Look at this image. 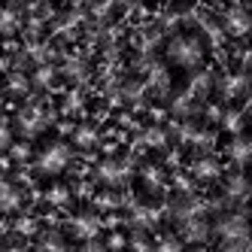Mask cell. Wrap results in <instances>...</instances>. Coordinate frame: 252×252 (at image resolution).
<instances>
[{
    "instance_id": "obj_35",
    "label": "cell",
    "mask_w": 252,
    "mask_h": 252,
    "mask_svg": "<svg viewBox=\"0 0 252 252\" xmlns=\"http://www.w3.org/2000/svg\"><path fill=\"white\" fill-rule=\"evenodd\" d=\"M3 252H28V249H22V246H6Z\"/></svg>"
},
{
    "instance_id": "obj_5",
    "label": "cell",
    "mask_w": 252,
    "mask_h": 252,
    "mask_svg": "<svg viewBox=\"0 0 252 252\" xmlns=\"http://www.w3.org/2000/svg\"><path fill=\"white\" fill-rule=\"evenodd\" d=\"M222 28H225L228 33H234V37H243V33H249L252 19H249L246 6H231V9L225 12V19H222Z\"/></svg>"
},
{
    "instance_id": "obj_24",
    "label": "cell",
    "mask_w": 252,
    "mask_h": 252,
    "mask_svg": "<svg viewBox=\"0 0 252 252\" xmlns=\"http://www.w3.org/2000/svg\"><path fill=\"white\" fill-rule=\"evenodd\" d=\"M40 252H70V249L64 246V240L58 237V234H49V237L40 240Z\"/></svg>"
},
{
    "instance_id": "obj_23",
    "label": "cell",
    "mask_w": 252,
    "mask_h": 252,
    "mask_svg": "<svg viewBox=\"0 0 252 252\" xmlns=\"http://www.w3.org/2000/svg\"><path fill=\"white\" fill-rule=\"evenodd\" d=\"M131 219H134L137 228H149V225L155 222V210H149V207H137Z\"/></svg>"
},
{
    "instance_id": "obj_14",
    "label": "cell",
    "mask_w": 252,
    "mask_h": 252,
    "mask_svg": "<svg viewBox=\"0 0 252 252\" xmlns=\"http://www.w3.org/2000/svg\"><path fill=\"white\" fill-rule=\"evenodd\" d=\"M210 88H213V79H210V73H194L191 76V82H189V97L194 100V97H204L207 92H210Z\"/></svg>"
},
{
    "instance_id": "obj_1",
    "label": "cell",
    "mask_w": 252,
    "mask_h": 252,
    "mask_svg": "<svg viewBox=\"0 0 252 252\" xmlns=\"http://www.w3.org/2000/svg\"><path fill=\"white\" fill-rule=\"evenodd\" d=\"M216 234L225 240L228 252H246L249 249V228H246V216L243 213L222 216L219 225H216Z\"/></svg>"
},
{
    "instance_id": "obj_16",
    "label": "cell",
    "mask_w": 252,
    "mask_h": 252,
    "mask_svg": "<svg viewBox=\"0 0 252 252\" xmlns=\"http://www.w3.org/2000/svg\"><path fill=\"white\" fill-rule=\"evenodd\" d=\"M73 140H76V146H82V149H92L94 143H97V131L92 128V125H79V128H76V134H73Z\"/></svg>"
},
{
    "instance_id": "obj_25",
    "label": "cell",
    "mask_w": 252,
    "mask_h": 252,
    "mask_svg": "<svg viewBox=\"0 0 252 252\" xmlns=\"http://www.w3.org/2000/svg\"><path fill=\"white\" fill-rule=\"evenodd\" d=\"M143 183H146L149 189H158L161 186V167H143Z\"/></svg>"
},
{
    "instance_id": "obj_17",
    "label": "cell",
    "mask_w": 252,
    "mask_h": 252,
    "mask_svg": "<svg viewBox=\"0 0 252 252\" xmlns=\"http://www.w3.org/2000/svg\"><path fill=\"white\" fill-rule=\"evenodd\" d=\"M19 28V12L9 6H0V33H12Z\"/></svg>"
},
{
    "instance_id": "obj_32",
    "label": "cell",
    "mask_w": 252,
    "mask_h": 252,
    "mask_svg": "<svg viewBox=\"0 0 252 252\" xmlns=\"http://www.w3.org/2000/svg\"><path fill=\"white\" fill-rule=\"evenodd\" d=\"M19 231L22 234H33V231H37V222H33V219H19Z\"/></svg>"
},
{
    "instance_id": "obj_11",
    "label": "cell",
    "mask_w": 252,
    "mask_h": 252,
    "mask_svg": "<svg viewBox=\"0 0 252 252\" xmlns=\"http://www.w3.org/2000/svg\"><path fill=\"white\" fill-rule=\"evenodd\" d=\"M225 194H228V201H246V194H249V183H246V176H243V173L228 176V183H225Z\"/></svg>"
},
{
    "instance_id": "obj_33",
    "label": "cell",
    "mask_w": 252,
    "mask_h": 252,
    "mask_svg": "<svg viewBox=\"0 0 252 252\" xmlns=\"http://www.w3.org/2000/svg\"><path fill=\"white\" fill-rule=\"evenodd\" d=\"M110 9H113L110 3H94V6H92V12H94V15H106Z\"/></svg>"
},
{
    "instance_id": "obj_22",
    "label": "cell",
    "mask_w": 252,
    "mask_h": 252,
    "mask_svg": "<svg viewBox=\"0 0 252 252\" xmlns=\"http://www.w3.org/2000/svg\"><path fill=\"white\" fill-rule=\"evenodd\" d=\"M149 85H155L158 92H164V88H167V70L161 67V64H152L149 67Z\"/></svg>"
},
{
    "instance_id": "obj_34",
    "label": "cell",
    "mask_w": 252,
    "mask_h": 252,
    "mask_svg": "<svg viewBox=\"0 0 252 252\" xmlns=\"http://www.w3.org/2000/svg\"><path fill=\"white\" fill-rule=\"evenodd\" d=\"M134 249H137V252H149V249H146V243H143V240H140V237H137V240H134Z\"/></svg>"
},
{
    "instance_id": "obj_28",
    "label": "cell",
    "mask_w": 252,
    "mask_h": 252,
    "mask_svg": "<svg viewBox=\"0 0 252 252\" xmlns=\"http://www.w3.org/2000/svg\"><path fill=\"white\" fill-rule=\"evenodd\" d=\"M64 73H67L70 79H85V64H79V61H70V64L64 67Z\"/></svg>"
},
{
    "instance_id": "obj_18",
    "label": "cell",
    "mask_w": 252,
    "mask_h": 252,
    "mask_svg": "<svg viewBox=\"0 0 252 252\" xmlns=\"http://www.w3.org/2000/svg\"><path fill=\"white\" fill-rule=\"evenodd\" d=\"M143 143H146V146H152V149H164V146H167V134L161 131V128H146Z\"/></svg>"
},
{
    "instance_id": "obj_8",
    "label": "cell",
    "mask_w": 252,
    "mask_h": 252,
    "mask_svg": "<svg viewBox=\"0 0 252 252\" xmlns=\"http://www.w3.org/2000/svg\"><path fill=\"white\" fill-rule=\"evenodd\" d=\"M97 231H100V219H97L94 213H79L76 219H73V234H76L79 240H94Z\"/></svg>"
},
{
    "instance_id": "obj_27",
    "label": "cell",
    "mask_w": 252,
    "mask_h": 252,
    "mask_svg": "<svg viewBox=\"0 0 252 252\" xmlns=\"http://www.w3.org/2000/svg\"><path fill=\"white\" fill-rule=\"evenodd\" d=\"M9 92L25 94V92H28V79H25L22 73H12V76H9Z\"/></svg>"
},
{
    "instance_id": "obj_29",
    "label": "cell",
    "mask_w": 252,
    "mask_h": 252,
    "mask_svg": "<svg viewBox=\"0 0 252 252\" xmlns=\"http://www.w3.org/2000/svg\"><path fill=\"white\" fill-rule=\"evenodd\" d=\"M9 146H12V128L6 122H0V152L9 149Z\"/></svg>"
},
{
    "instance_id": "obj_12",
    "label": "cell",
    "mask_w": 252,
    "mask_h": 252,
    "mask_svg": "<svg viewBox=\"0 0 252 252\" xmlns=\"http://www.w3.org/2000/svg\"><path fill=\"white\" fill-rule=\"evenodd\" d=\"M19 204H22V194H19V189H15V186H9L6 179H0V210H3V213H9V210H19Z\"/></svg>"
},
{
    "instance_id": "obj_13",
    "label": "cell",
    "mask_w": 252,
    "mask_h": 252,
    "mask_svg": "<svg viewBox=\"0 0 252 252\" xmlns=\"http://www.w3.org/2000/svg\"><path fill=\"white\" fill-rule=\"evenodd\" d=\"M219 173H222V167H219V161H216V158H197V161H194V176L204 179V183L216 179Z\"/></svg>"
},
{
    "instance_id": "obj_7",
    "label": "cell",
    "mask_w": 252,
    "mask_h": 252,
    "mask_svg": "<svg viewBox=\"0 0 252 252\" xmlns=\"http://www.w3.org/2000/svg\"><path fill=\"white\" fill-rule=\"evenodd\" d=\"M246 88H249V79H246V73H225L222 79H219V94L222 97H240V94H246Z\"/></svg>"
},
{
    "instance_id": "obj_21",
    "label": "cell",
    "mask_w": 252,
    "mask_h": 252,
    "mask_svg": "<svg viewBox=\"0 0 252 252\" xmlns=\"http://www.w3.org/2000/svg\"><path fill=\"white\" fill-rule=\"evenodd\" d=\"M46 201L55 204V207H64V204L70 201V189H67V186H52V189L46 191Z\"/></svg>"
},
{
    "instance_id": "obj_19",
    "label": "cell",
    "mask_w": 252,
    "mask_h": 252,
    "mask_svg": "<svg viewBox=\"0 0 252 252\" xmlns=\"http://www.w3.org/2000/svg\"><path fill=\"white\" fill-rule=\"evenodd\" d=\"M222 128H225V131H234V137H237V134H240V128H243V116H240L237 110L222 113Z\"/></svg>"
},
{
    "instance_id": "obj_6",
    "label": "cell",
    "mask_w": 252,
    "mask_h": 252,
    "mask_svg": "<svg viewBox=\"0 0 252 252\" xmlns=\"http://www.w3.org/2000/svg\"><path fill=\"white\" fill-rule=\"evenodd\" d=\"M179 234H183V240H189V243H204L210 237V225H207L204 216H194V219L179 222Z\"/></svg>"
},
{
    "instance_id": "obj_20",
    "label": "cell",
    "mask_w": 252,
    "mask_h": 252,
    "mask_svg": "<svg viewBox=\"0 0 252 252\" xmlns=\"http://www.w3.org/2000/svg\"><path fill=\"white\" fill-rule=\"evenodd\" d=\"M170 110H173L176 116H191V113H194V100H191L189 94H176L173 103H170Z\"/></svg>"
},
{
    "instance_id": "obj_15",
    "label": "cell",
    "mask_w": 252,
    "mask_h": 252,
    "mask_svg": "<svg viewBox=\"0 0 252 252\" xmlns=\"http://www.w3.org/2000/svg\"><path fill=\"white\" fill-rule=\"evenodd\" d=\"M55 79H58V70L52 67V64H40L37 70H33V85H37V88L55 85Z\"/></svg>"
},
{
    "instance_id": "obj_26",
    "label": "cell",
    "mask_w": 252,
    "mask_h": 252,
    "mask_svg": "<svg viewBox=\"0 0 252 252\" xmlns=\"http://www.w3.org/2000/svg\"><path fill=\"white\" fill-rule=\"evenodd\" d=\"M155 252H183V243H179V237H164L155 246Z\"/></svg>"
},
{
    "instance_id": "obj_9",
    "label": "cell",
    "mask_w": 252,
    "mask_h": 252,
    "mask_svg": "<svg viewBox=\"0 0 252 252\" xmlns=\"http://www.w3.org/2000/svg\"><path fill=\"white\" fill-rule=\"evenodd\" d=\"M19 128H22L28 137H33V134H40V131L46 128V116L37 110V106H25V110L19 113Z\"/></svg>"
},
{
    "instance_id": "obj_4",
    "label": "cell",
    "mask_w": 252,
    "mask_h": 252,
    "mask_svg": "<svg viewBox=\"0 0 252 252\" xmlns=\"http://www.w3.org/2000/svg\"><path fill=\"white\" fill-rule=\"evenodd\" d=\"M97 179L106 186H122V183L131 179V164L128 161H119V158H106L97 167Z\"/></svg>"
},
{
    "instance_id": "obj_3",
    "label": "cell",
    "mask_w": 252,
    "mask_h": 252,
    "mask_svg": "<svg viewBox=\"0 0 252 252\" xmlns=\"http://www.w3.org/2000/svg\"><path fill=\"white\" fill-rule=\"evenodd\" d=\"M67 164H70V146L67 143H49V146L37 155V167H40V173H46V176H58L61 170H67Z\"/></svg>"
},
{
    "instance_id": "obj_2",
    "label": "cell",
    "mask_w": 252,
    "mask_h": 252,
    "mask_svg": "<svg viewBox=\"0 0 252 252\" xmlns=\"http://www.w3.org/2000/svg\"><path fill=\"white\" fill-rule=\"evenodd\" d=\"M167 58L176 64V67H197L204 58V43L197 40V37H189V33H179V37H173L167 43Z\"/></svg>"
},
{
    "instance_id": "obj_31",
    "label": "cell",
    "mask_w": 252,
    "mask_h": 252,
    "mask_svg": "<svg viewBox=\"0 0 252 252\" xmlns=\"http://www.w3.org/2000/svg\"><path fill=\"white\" fill-rule=\"evenodd\" d=\"M119 204V197L113 194V191H103V194H97V207H116Z\"/></svg>"
},
{
    "instance_id": "obj_10",
    "label": "cell",
    "mask_w": 252,
    "mask_h": 252,
    "mask_svg": "<svg viewBox=\"0 0 252 252\" xmlns=\"http://www.w3.org/2000/svg\"><path fill=\"white\" fill-rule=\"evenodd\" d=\"M228 158L234 161V164L246 167V164H249V158H252V143H249L243 134H237V137L228 143Z\"/></svg>"
},
{
    "instance_id": "obj_30",
    "label": "cell",
    "mask_w": 252,
    "mask_h": 252,
    "mask_svg": "<svg viewBox=\"0 0 252 252\" xmlns=\"http://www.w3.org/2000/svg\"><path fill=\"white\" fill-rule=\"evenodd\" d=\"M9 152H12V158H15V161H25V158L31 155L28 143H12V146H9Z\"/></svg>"
}]
</instances>
